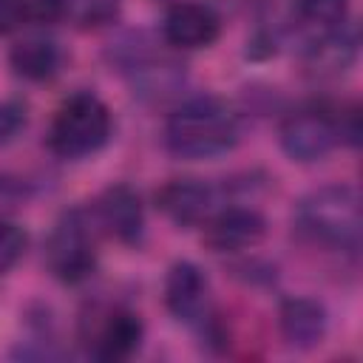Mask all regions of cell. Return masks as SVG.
I'll return each mask as SVG.
<instances>
[{
    "mask_svg": "<svg viewBox=\"0 0 363 363\" xmlns=\"http://www.w3.org/2000/svg\"><path fill=\"white\" fill-rule=\"evenodd\" d=\"M207 295H210L207 275L193 261H176L167 269V278H164V306L170 309V315L176 320L204 323V318L210 315Z\"/></svg>",
    "mask_w": 363,
    "mask_h": 363,
    "instance_id": "cell-10",
    "label": "cell"
},
{
    "mask_svg": "<svg viewBox=\"0 0 363 363\" xmlns=\"http://www.w3.org/2000/svg\"><path fill=\"white\" fill-rule=\"evenodd\" d=\"M91 218L96 230L108 233L122 244H136L145 233V210L139 193L128 184H111L91 204Z\"/></svg>",
    "mask_w": 363,
    "mask_h": 363,
    "instance_id": "cell-6",
    "label": "cell"
},
{
    "mask_svg": "<svg viewBox=\"0 0 363 363\" xmlns=\"http://www.w3.org/2000/svg\"><path fill=\"white\" fill-rule=\"evenodd\" d=\"M28 235L20 224L14 221H0V275L9 272L26 252Z\"/></svg>",
    "mask_w": 363,
    "mask_h": 363,
    "instance_id": "cell-18",
    "label": "cell"
},
{
    "mask_svg": "<svg viewBox=\"0 0 363 363\" xmlns=\"http://www.w3.org/2000/svg\"><path fill=\"white\" fill-rule=\"evenodd\" d=\"M96 224L85 210H68L45 241V264L62 284L85 281L96 267Z\"/></svg>",
    "mask_w": 363,
    "mask_h": 363,
    "instance_id": "cell-4",
    "label": "cell"
},
{
    "mask_svg": "<svg viewBox=\"0 0 363 363\" xmlns=\"http://www.w3.org/2000/svg\"><path fill=\"white\" fill-rule=\"evenodd\" d=\"M278 142L292 162H320L340 145V116H332L318 108L298 111L281 122Z\"/></svg>",
    "mask_w": 363,
    "mask_h": 363,
    "instance_id": "cell-5",
    "label": "cell"
},
{
    "mask_svg": "<svg viewBox=\"0 0 363 363\" xmlns=\"http://www.w3.org/2000/svg\"><path fill=\"white\" fill-rule=\"evenodd\" d=\"M238 116L218 96H193L179 105L164 125V147L187 162L216 159L235 147Z\"/></svg>",
    "mask_w": 363,
    "mask_h": 363,
    "instance_id": "cell-1",
    "label": "cell"
},
{
    "mask_svg": "<svg viewBox=\"0 0 363 363\" xmlns=\"http://www.w3.org/2000/svg\"><path fill=\"white\" fill-rule=\"evenodd\" d=\"M119 14V0H65V17L82 28L105 26Z\"/></svg>",
    "mask_w": 363,
    "mask_h": 363,
    "instance_id": "cell-17",
    "label": "cell"
},
{
    "mask_svg": "<svg viewBox=\"0 0 363 363\" xmlns=\"http://www.w3.org/2000/svg\"><path fill=\"white\" fill-rule=\"evenodd\" d=\"M278 329L286 346L298 352H309L320 346L329 329V315L326 306L315 298H286L278 309Z\"/></svg>",
    "mask_w": 363,
    "mask_h": 363,
    "instance_id": "cell-12",
    "label": "cell"
},
{
    "mask_svg": "<svg viewBox=\"0 0 363 363\" xmlns=\"http://www.w3.org/2000/svg\"><path fill=\"white\" fill-rule=\"evenodd\" d=\"M218 204V193L201 179H173L156 190L159 213L176 227L204 224Z\"/></svg>",
    "mask_w": 363,
    "mask_h": 363,
    "instance_id": "cell-8",
    "label": "cell"
},
{
    "mask_svg": "<svg viewBox=\"0 0 363 363\" xmlns=\"http://www.w3.org/2000/svg\"><path fill=\"white\" fill-rule=\"evenodd\" d=\"M357 60V28L343 23L303 43V68L315 79L340 77Z\"/></svg>",
    "mask_w": 363,
    "mask_h": 363,
    "instance_id": "cell-11",
    "label": "cell"
},
{
    "mask_svg": "<svg viewBox=\"0 0 363 363\" xmlns=\"http://www.w3.org/2000/svg\"><path fill=\"white\" fill-rule=\"evenodd\" d=\"M20 125H23V113L14 105H0V142L14 136Z\"/></svg>",
    "mask_w": 363,
    "mask_h": 363,
    "instance_id": "cell-19",
    "label": "cell"
},
{
    "mask_svg": "<svg viewBox=\"0 0 363 363\" xmlns=\"http://www.w3.org/2000/svg\"><path fill=\"white\" fill-rule=\"evenodd\" d=\"M221 34V17L210 3L184 0L170 6L162 23V37L176 48H207Z\"/></svg>",
    "mask_w": 363,
    "mask_h": 363,
    "instance_id": "cell-9",
    "label": "cell"
},
{
    "mask_svg": "<svg viewBox=\"0 0 363 363\" xmlns=\"http://www.w3.org/2000/svg\"><path fill=\"white\" fill-rule=\"evenodd\" d=\"M267 235V218L255 207H221L204 221L201 241L213 252H241L261 244Z\"/></svg>",
    "mask_w": 363,
    "mask_h": 363,
    "instance_id": "cell-7",
    "label": "cell"
},
{
    "mask_svg": "<svg viewBox=\"0 0 363 363\" xmlns=\"http://www.w3.org/2000/svg\"><path fill=\"white\" fill-rule=\"evenodd\" d=\"M224 3H230L233 9H241V11H258V9L269 6V0H224Z\"/></svg>",
    "mask_w": 363,
    "mask_h": 363,
    "instance_id": "cell-20",
    "label": "cell"
},
{
    "mask_svg": "<svg viewBox=\"0 0 363 363\" xmlns=\"http://www.w3.org/2000/svg\"><path fill=\"white\" fill-rule=\"evenodd\" d=\"M292 17L309 40L343 26L349 17V0H295Z\"/></svg>",
    "mask_w": 363,
    "mask_h": 363,
    "instance_id": "cell-16",
    "label": "cell"
},
{
    "mask_svg": "<svg viewBox=\"0 0 363 363\" xmlns=\"http://www.w3.org/2000/svg\"><path fill=\"white\" fill-rule=\"evenodd\" d=\"M108 139H111V111L91 91H79L68 96L54 113L45 136L48 150L60 159H85L102 150Z\"/></svg>",
    "mask_w": 363,
    "mask_h": 363,
    "instance_id": "cell-3",
    "label": "cell"
},
{
    "mask_svg": "<svg viewBox=\"0 0 363 363\" xmlns=\"http://www.w3.org/2000/svg\"><path fill=\"white\" fill-rule=\"evenodd\" d=\"M9 62L17 77L28 82H45L62 68V48L48 37H26L11 45Z\"/></svg>",
    "mask_w": 363,
    "mask_h": 363,
    "instance_id": "cell-14",
    "label": "cell"
},
{
    "mask_svg": "<svg viewBox=\"0 0 363 363\" xmlns=\"http://www.w3.org/2000/svg\"><path fill=\"white\" fill-rule=\"evenodd\" d=\"M142 335H145V326H142V320H139L136 312H130V309H113V312L105 315V320L94 332V337H91L94 340L91 354L96 360H108V363L128 360L130 354L139 352Z\"/></svg>",
    "mask_w": 363,
    "mask_h": 363,
    "instance_id": "cell-13",
    "label": "cell"
},
{
    "mask_svg": "<svg viewBox=\"0 0 363 363\" xmlns=\"http://www.w3.org/2000/svg\"><path fill=\"white\" fill-rule=\"evenodd\" d=\"M65 17V0H0V34L28 23H54Z\"/></svg>",
    "mask_w": 363,
    "mask_h": 363,
    "instance_id": "cell-15",
    "label": "cell"
},
{
    "mask_svg": "<svg viewBox=\"0 0 363 363\" xmlns=\"http://www.w3.org/2000/svg\"><path fill=\"white\" fill-rule=\"evenodd\" d=\"M295 224L309 241L354 255L363 230L360 193L352 184H323L295 204Z\"/></svg>",
    "mask_w": 363,
    "mask_h": 363,
    "instance_id": "cell-2",
    "label": "cell"
}]
</instances>
